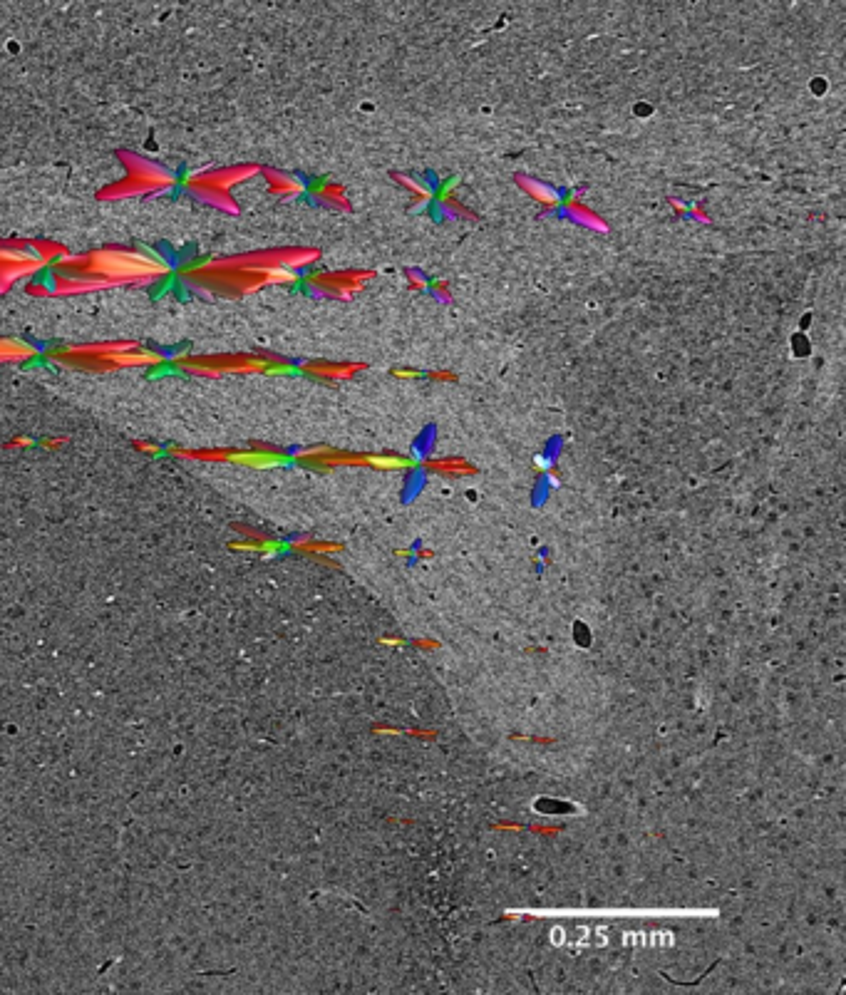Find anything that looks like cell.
I'll use <instances>...</instances> for the list:
<instances>
[{
	"instance_id": "19",
	"label": "cell",
	"mask_w": 846,
	"mask_h": 995,
	"mask_svg": "<svg viewBox=\"0 0 846 995\" xmlns=\"http://www.w3.org/2000/svg\"><path fill=\"white\" fill-rule=\"evenodd\" d=\"M67 440H70V437H50V440H43L40 445H43L45 450H55V447H63Z\"/></svg>"
},
{
	"instance_id": "15",
	"label": "cell",
	"mask_w": 846,
	"mask_h": 995,
	"mask_svg": "<svg viewBox=\"0 0 846 995\" xmlns=\"http://www.w3.org/2000/svg\"><path fill=\"white\" fill-rule=\"evenodd\" d=\"M519 184L526 189V192L531 194V197L539 201V204H544V206H556V204H559V197H556L554 189L544 187V184H536L534 179H524V177L519 179Z\"/></svg>"
},
{
	"instance_id": "11",
	"label": "cell",
	"mask_w": 846,
	"mask_h": 995,
	"mask_svg": "<svg viewBox=\"0 0 846 995\" xmlns=\"http://www.w3.org/2000/svg\"><path fill=\"white\" fill-rule=\"evenodd\" d=\"M40 358V350L30 340L0 335V365H20Z\"/></svg>"
},
{
	"instance_id": "7",
	"label": "cell",
	"mask_w": 846,
	"mask_h": 995,
	"mask_svg": "<svg viewBox=\"0 0 846 995\" xmlns=\"http://www.w3.org/2000/svg\"><path fill=\"white\" fill-rule=\"evenodd\" d=\"M169 455L177 460H194V462H226V465H244V467H273L281 465L286 457L281 450L271 445H261L254 442L249 450H179L172 447Z\"/></svg>"
},
{
	"instance_id": "14",
	"label": "cell",
	"mask_w": 846,
	"mask_h": 995,
	"mask_svg": "<svg viewBox=\"0 0 846 995\" xmlns=\"http://www.w3.org/2000/svg\"><path fill=\"white\" fill-rule=\"evenodd\" d=\"M28 249L33 251V254L38 256V261H43V264L48 268L60 264V261H65L67 256L72 254L67 246L58 244V241H48V239H28Z\"/></svg>"
},
{
	"instance_id": "8",
	"label": "cell",
	"mask_w": 846,
	"mask_h": 995,
	"mask_svg": "<svg viewBox=\"0 0 846 995\" xmlns=\"http://www.w3.org/2000/svg\"><path fill=\"white\" fill-rule=\"evenodd\" d=\"M261 167L259 164H231V167H219V169H206V172H194L184 179V189L187 187H199V189H216V192L231 194V189L239 187V184L251 182L254 177H259Z\"/></svg>"
},
{
	"instance_id": "21",
	"label": "cell",
	"mask_w": 846,
	"mask_h": 995,
	"mask_svg": "<svg viewBox=\"0 0 846 995\" xmlns=\"http://www.w3.org/2000/svg\"><path fill=\"white\" fill-rule=\"evenodd\" d=\"M402 179V177H400ZM402 184H405L407 189H412V192L417 194V197H427V189H422V187H417V184H412L410 179H402Z\"/></svg>"
},
{
	"instance_id": "3",
	"label": "cell",
	"mask_w": 846,
	"mask_h": 995,
	"mask_svg": "<svg viewBox=\"0 0 846 995\" xmlns=\"http://www.w3.org/2000/svg\"><path fill=\"white\" fill-rule=\"evenodd\" d=\"M43 355L48 363L80 373L107 375L120 370H157L169 363L164 353L144 348L137 340H95V343H70L48 348Z\"/></svg>"
},
{
	"instance_id": "16",
	"label": "cell",
	"mask_w": 846,
	"mask_h": 995,
	"mask_svg": "<svg viewBox=\"0 0 846 995\" xmlns=\"http://www.w3.org/2000/svg\"><path fill=\"white\" fill-rule=\"evenodd\" d=\"M313 194H316V197L321 201H326V204L348 206L345 204V197H343V187H338V184H328V182L316 184V187H313Z\"/></svg>"
},
{
	"instance_id": "20",
	"label": "cell",
	"mask_w": 846,
	"mask_h": 995,
	"mask_svg": "<svg viewBox=\"0 0 846 995\" xmlns=\"http://www.w3.org/2000/svg\"><path fill=\"white\" fill-rule=\"evenodd\" d=\"M33 445V440H28V437H13V440L8 442V450H18V447H30Z\"/></svg>"
},
{
	"instance_id": "17",
	"label": "cell",
	"mask_w": 846,
	"mask_h": 995,
	"mask_svg": "<svg viewBox=\"0 0 846 995\" xmlns=\"http://www.w3.org/2000/svg\"><path fill=\"white\" fill-rule=\"evenodd\" d=\"M23 293L30 298H53L55 296L50 281H43V278H38V276L23 283Z\"/></svg>"
},
{
	"instance_id": "1",
	"label": "cell",
	"mask_w": 846,
	"mask_h": 995,
	"mask_svg": "<svg viewBox=\"0 0 846 995\" xmlns=\"http://www.w3.org/2000/svg\"><path fill=\"white\" fill-rule=\"evenodd\" d=\"M172 266L162 256L132 246H102V249L70 254L50 268V286L55 296H85L107 288L157 286L172 276Z\"/></svg>"
},
{
	"instance_id": "18",
	"label": "cell",
	"mask_w": 846,
	"mask_h": 995,
	"mask_svg": "<svg viewBox=\"0 0 846 995\" xmlns=\"http://www.w3.org/2000/svg\"><path fill=\"white\" fill-rule=\"evenodd\" d=\"M134 450H139V452H147V455H162V447H157V445H152V442H134Z\"/></svg>"
},
{
	"instance_id": "6",
	"label": "cell",
	"mask_w": 846,
	"mask_h": 995,
	"mask_svg": "<svg viewBox=\"0 0 846 995\" xmlns=\"http://www.w3.org/2000/svg\"><path fill=\"white\" fill-rule=\"evenodd\" d=\"M43 261L28 249V239H0V296L20 281H30L45 271Z\"/></svg>"
},
{
	"instance_id": "12",
	"label": "cell",
	"mask_w": 846,
	"mask_h": 995,
	"mask_svg": "<svg viewBox=\"0 0 846 995\" xmlns=\"http://www.w3.org/2000/svg\"><path fill=\"white\" fill-rule=\"evenodd\" d=\"M261 177L266 179L268 194H273V197L288 199V197H296V194L303 192L301 179L291 177V174H286V172H278V169L261 167Z\"/></svg>"
},
{
	"instance_id": "2",
	"label": "cell",
	"mask_w": 846,
	"mask_h": 995,
	"mask_svg": "<svg viewBox=\"0 0 846 995\" xmlns=\"http://www.w3.org/2000/svg\"><path fill=\"white\" fill-rule=\"evenodd\" d=\"M177 281L184 288L204 298H234L251 296L268 286H288L298 281L296 271L288 268H239L226 266L219 259L189 261L177 271Z\"/></svg>"
},
{
	"instance_id": "9",
	"label": "cell",
	"mask_w": 846,
	"mask_h": 995,
	"mask_svg": "<svg viewBox=\"0 0 846 995\" xmlns=\"http://www.w3.org/2000/svg\"><path fill=\"white\" fill-rule=\"evenodd\" d=\"M375 273L373 271H338V273H311L306 278L308 288L318 291L321 296L330 298H350L355 291L365 286Z\"/></svg>"
},
{
	"instance_id": "5",
	"label": "cell",
	"mask_w": 846,
	"mask_h": 995,
	"mask_svg": "<svg viewBox=\"0 0 846 995\" xmlns=\"http://www.w3.org/2000/svg\"><path fill=\"white\" fill-rule=\"evenodd\" d=\"M117 159L125 167V177L117 182L107 184L97 192L100 201H127L139 197H152V194H162L177 184V177L162 164L152 162V159L142 157V154L122 149L117 152Z\"/></svg>"
},
{
	"instance_id": "10",
	"label": "cell",
	"mask_w": 846,
	"mask_h": 995,
	"mask_svg": "<svg viewBox=\"0 0 846 995\" xmlns=\"http://www.w3.org/2000/svg\"><path fill=\"white\" fill-rule=\"evenodd\" d=\"M365 370L363 363H328V360H313V363H303L301 373L311 375L316 380H348L355 373Z\"/></svg>"
},
{
	"instance_id": "13",
	"label": "cell",
	"mask_w": 846,
	"mask_h": 995,
	"mask_svg": "<svg viewBox=\"0 0 846 995\" xmlns=\"http://www.w3.org/2000/svg\"><path fill=\"white\" fill-rule=\"evenodd\" d=\"M187 194L196 201L206 206H214V209L224 211V214H239V204H236L234 194H224L216 192V189H199V187H187Z\"/></svg>"
},
{
	"instance_id": "4",
	"label": "cell",
	"mask_w": 846,
	"mask_h": 995,
	"mask_svg": "<svg viewBox=\"0 0 846 995\" xmlns=\"http://www.w3.org/2000/svg\"><path fill=\"white\" fill-rule=\"evenodd\" d=\"M169 363L184 375L201 380L234 378V375H283L291 373V363L271 353H184L174 355Z\"/></svg>"
}]
</instances>
